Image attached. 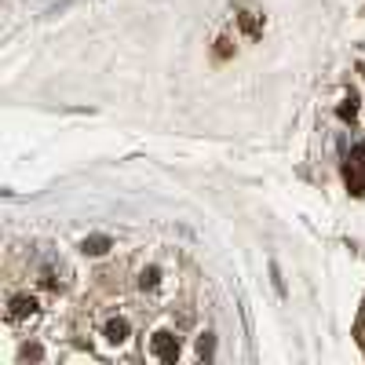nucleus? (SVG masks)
Instances as JSON below:
<instances>
[{
    "mask_svg": "<svg viewBox=\"0 0 365 365\" xmlns=\"http://www.w3.org/2000/svg\"><path fill=\"white\" fill-rule=\"evenodd\" d=\"M347 183L355 194H365V146H355L347 157Z\"/></svg>",
    "mask_w": 365,
    "mask_h": 365,
    "instance_id": "obj_1",
    "label": "nucleus"
},
{
    "mask_svg": "<svg viewBox=\"0 0 365 365\" xmlns=\"http://www.w3.org/2000/svg\"><path fill=\"white\" fill-rule=\"evenodd\" d=\"M154 355L161 362H175V358H179V340H175L172 333H157L154 336Z\"/></svg>",
    "mask_w": 365,
    "mask_h": 365,
    "instance_id": "obj_2",
    "label": "nucleus"
},
{
    "mask_svg": "<svg viewBox=\"0 0 365 365\" xmlns=\"http://www.w3.org/2000/svg\"><path fill=\"white\" fill-rule=\"evenodd\" d=\"M33 311H37V303H33L30 296H19V300H11L8 318H11V322H19V318H26V314H33Z\"/></svg>",
    "mask_w": 365,
    "mask_h": 365,
    "instance_id": "obj_3",
    "label": "nucleus"
},
{
    "mask_svg": "<svg viewBox=\"0 0 365 365\" xmlns=\"http://www.w3.org/2000/svg\"><path fill=\"white\" fill-rule=\"evenodd\" d=\"M106 249H110V238H106V234H96V238H85V245H80V252H85V256H102Z\"/></svg>",
    "mask_w": 365,
    "mask_h": 365,
    "instance_id": "obj_4",
    "label": "nucleus"
},
{
    "mask_svg": "<svg viewBox=\"0 0 365 365\" xmlns=\"http://www.w3.org/2000/svg\"><path fill=\"white\" fill-rule=\"evenodd\" d=\"M106 340H110V344H121V340H128V322H124V318H117V322L106 325Z\"/></svg>",
    "mask_w": 365,
    "mask_h": 365,
    "instance_id": "obj_5",
    "label": "nucleus"
},
{
    "mask_svg": "<svg viewBox=\"0 0 365 365\" xmlns=\"http://www.w3.org/2000/svg\"><path fill=\"white\" fill-rule=\"evenodd\" d=\"M270 278H274V289L285 296V281H281V270H278V263H270Z\"/></svg>",
    "mask_w": 365,
    "mask_h": 365,
    "instance_id": "obj_6",
    "label": "nucleus"
},
{
    "mask_svg": "<svg viewBox=\"0 0 365 365\" xmlns=\"http://www.w3.org/2000/svg\"><path fill=\"white\" fill-rule=\"evenodd\" d=\"M146 285H150V289H154V285H157V267H150V270H146V274H143V289H146Z\"/></svg>",
    "mask_w": 365,
    "mask_h": 365,
    "instance_id": "obj_7",
    "label": "nucleus"
},
{
    "mask_svg": "<svg viewBox=\"0 0 365 365\" xmlns=\"http://www.w3.org/2000/svg\"><path fill=\"white\" fill-rule=\"evenodd\" d=\"M22 358H41V347H22Z\"/></svg>",
    "mask_w": 365,
    "mask_h": 365,
    "instance_id": "obj_8",
    "label": "nucleus"
},
{
    "mask_svg": "<svg viewBox=\"0 0 365 365\" xmlns=\"http://www.w3.org/2000/svg\"><path fill=\"white\" fill-rule=\"evenodd\" d=\"M362 325H365V322H362Z\"/></svg>",
    "mask_w": 365,
    "mask_h": 365,
    "instance_id": "obj_9",
    "label": "nucleus"
}]
</instances>
